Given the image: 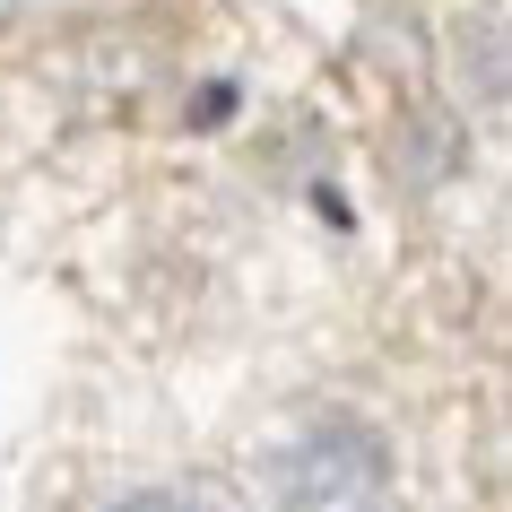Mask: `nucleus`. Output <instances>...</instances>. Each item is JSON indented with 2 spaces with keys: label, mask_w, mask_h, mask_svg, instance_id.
<instances>
[{
  "label": "nucleus",
  "mask_w": 512,
  "mask_h": 512,
  "mask_svg": "<svg viewBox=\"0 0 512 512\" xmlns=\"http://www.w3.org/2000/svg\"><path fill=\"white\" fill-rule=\"evenodd\" d=\"M278 512H382L391 504V452L365 426H313L304 443H287L270 469Z\"/></svg>",
  "instance_id": "obj_1"
},
{
  "label": "nucleus",
  "mask_w": 512,
  "mask_h": 512,
  "mask_svg": "<svg viewBox=\"0 0 512 512\" xmlns=\"http://www.w3.org/2000/svg\"><path fill=\"white\" fill-rule=\"evenodd\" d=\"M113 512H209V504L183 495V486H148V495H131V504H113Z\"/></svg>",
  "instance_id": "obj_2"
}]
</instances>
